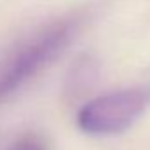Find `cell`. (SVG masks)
Segmentation results:
<instances>
[{
	"mask_svg": "<svg viewBox=\"0 0 150 150\" xmlns=\"http://www.w3.org/2000/svg\"><path fill=\"white\" fill-rule=\"evenodd\" d=\"M74 34V23L60 21L46 27L13 50L0 62V103L16 94L41 72L69 44Z\"/></svg>",
	"mask_w": 150,
	"mask_h": 150,
	"instance_id": "6da1fadb",
	"label": "cell"
},
{
	"mask_svg": "<svg viewBox=\"0 0 150 150\" xmlns=\"http://www.w3.org/2000/svg\"><path fill=\"white\" fill-rule=\"evenodd\" d=\"M150 94L145 88H124L99 96L78 113V125L92 136H111L129 129L146 110Z\"/></svg>",
	"mask_w": 150,
	"mask_h": 150,
	"instance_id": "7a4b0ae2",
	"label": "cell"
},
{
	"mask_svg": "<svg viewBox=\"0 0 150 150\" xmlns=\"http://www.w3.org/2000/svg\"><path fill=\"white\" fill-rule=\"evenodd\" d=\"M9 150H46V145L37 136H25L18 139Z\"/></svg>",
	"mask_w": 150,
	"mask_h": 150,
	"instance_id": "3957f363",
	"label": "cell"
}]
</instances>
